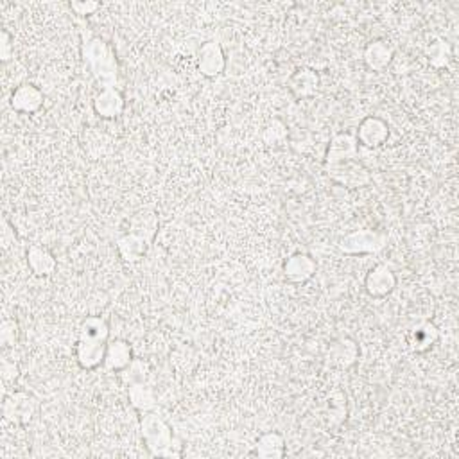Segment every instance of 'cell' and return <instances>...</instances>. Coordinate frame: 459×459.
Wrapping results in <instances>:
<instances>
[{"instance_id": "6da1fadb", "label": "cell", "mask_w": 459, "mask_h": 459, "mask_svg": "<svg viewBox=\"0 0 459 459\" xmlns=\"http://www.w3.org/2000/svg\"><path fill=\"white\" fill-rule=\"evenodd\" d=\"M393 285H395V277L386 266H377L375 270L370 271L366 278V287L373 297H384L393 289Z\"/></svg>"}, {"instance_id": "7a4b0ae2", "label": "cell", "mask_w": 459, "mask_h": 459, "mask_svg": "<svg viewBox=\"0 0 459 459\" xmlns=\"http://www.w3.org/2000/svg\"><path fill=\"white\" fill-rule=\"evenodd\" d=\"M43 97L33 84H22L13 92V108L18 111H35L42 104Z\"/></svg>"}, {"instance_id": "3957f363", "label": "cell", "mask_w": 459, "mask_h": 459, "mask_svg": "<svg viewBox=\"0 0 459 459\" xmlns=\"http://www.w3.org/2000/svg\"><path fill=\"white\" fill-rule=\"evenodd\" d=\"M223 63L224 60L219 45H216L214 42H209L201 47V52H199V69L203 70L205 76H216V74H219V70L223 69Z\"/></svg>"}, {"instance_id": "277c9868", "label": "cell", "mask_w": 459, "mask_h": 459, "mask_svg": "<svg viewBox=\"0 0 459 459\" xmlns=\"http://www.w3.org/2000/svg\"><path fill=\"white\" fill-rule=\"evenodd\" d=\"M387 135H389V131H387V126L382 121H379V118H368V121L363 122L357 137L360 138V142L365 145L373 148V145L382 144L387 138Z\"/></svg>"}, {"instance_id": "5b68a950", "label": "cell", "mask_w": 459, "mask_h": 459, "mask_svg": "<svg viewBox=\"0 0 459 459\" xmlns=\"http://www.w3.org/2000/svg\"><path fill=\"white\" fill-rule=\"evenodd\" d=\"M106 355V350L101 341H94V339H83L77 346V359L84 368H92L97 366L101 360Z\"/></svg>"}, {"instance_id": "8992f818", "label": "cell", "mask_w": 459, "mask_h": 459, "mask_svg": "<svg viewBox=\"0 0 459 459\" xmlns=\"http://www.w3.org/2000/svg\"><path fill=\"white\" fill-rule=\"evenodd\" d=\"M27 262H29L31 270L35 271V275H40V277L50 275L54 267H56L52 255L42 246H33L27 251Z\"/></svg>"}, {"instance_id": "52a82bcc", "label": "cell", "mask_w": 459, "mask_h": 459, "mask_svg": "<svg viewBox=\"0 0 459 459\" xmlns=\"http://www.w3.org/2000/svg\"><path fill=\"white\" fill-rule=\"evenodd\" d=\"M95 110L103 117H115L122 110V97L115 90H104L95 99Z\"/></svg>"}, {"instance_id": "ba28073f", "label": "cell", "mask_w": 459, "mask_h": 459, "mask_svg": "<svg viewBox=\"0 0 459 459\" xmlns=\"http://www.w3.org/2000/svg\"><path fill=\"white\" fill-rule=\"evenodd\" d=\"M312 271H314V264H312L311 258L305 257V255H294V257L289 260L287 266H285V275H287L289 278H292V280L298 282L311 277Z\"/></svg>"}, {"instance_id": "9c48e42d", "label": "cell", "mask_w": 459, "mask_h": 459, "mask_svg": "<svg viewBox=\"0 0 459 459\" xmlns=\"http://www.w3.org/2000/svg\"><path fill=\"white\" fill-rule=\"evenodd\" d=\"M104 359H106L110 368H124V366L129 365V360H131V350H129V346L126 343L114 341L111 345H108Z\"/></svg>"}, {"instance_id": "30bf717a", "label": "cell", "mask_w": 459, "mask_h": 459, "mask_svg": "<svg viewBox=\"0 0 459 459\" xmlns=\"http://www.w3.org/2000/svg\"><path fill=\"white\" fill-rule=\"evenodd\" d=\"M389 57H391L389 47L384 45L382 42L372 43V45L366 49V61H368L372 67H375V69H380V67L389 63Z\"/></svg>"}]
</instances>
